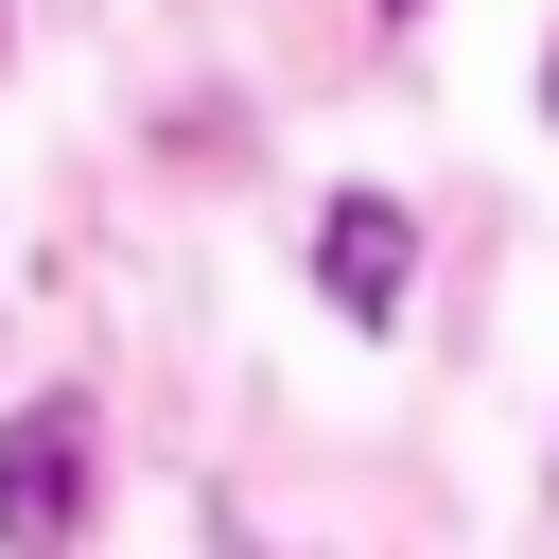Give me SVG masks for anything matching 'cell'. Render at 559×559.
<instances>
[{"label": "cell", "mask_w": 559, "mask_h": 559, "mask_svg": "<svg viewBox=\"0 0 559 559\" xmlns=\"http://www.w3.org/2000/svg\"><path fill=\"white\" fill-rule=\"evenodd\" d=\"M52 524H87V419L17 402L0 419V542H52Z\"/></svg>", "instance_id": "cell-1"}, {"label": "cell", "mask_w": 559, "mask_h": 559, "mask_svg": "<svg viewBox=\"0 0 559 559\" xmlns=\"http://www.w3.org/2000/svg\"><path fill=\"white\" fill-rule=\"evenodd\" d=\"M402 262H419V227H402L384 192H332V210H314V280H332V314H349V332H384V314H402Z\"/></svg>", "instance_id": "cell-2"}, {"label": "cell", "mask_w": 559, "mask_h": 559, "mask_svg": "<svg viewBox=\"0 0 559 559\" xmlns=\"http://www.w3.org/2000/svg\"><path fill=\"white\" fill-rule=\"evenodd\" d=\"M542 122H559V52H542Z\"/></svg>", "instance_id": "cell-3"}, {"label": "cell", "mask_w": 559, "mask_h": 559, "mask_svg": "<svg viewBox=\"0 0 559 559\" xmlns=\"http://www.w3.org/2000/svg\"><path fill=\"white\" fill-rule=\"evenodd\" d=\"M384 17H419V0H384Z\"/></svg>", "instance_id": "cell-4"}]
</instances>
